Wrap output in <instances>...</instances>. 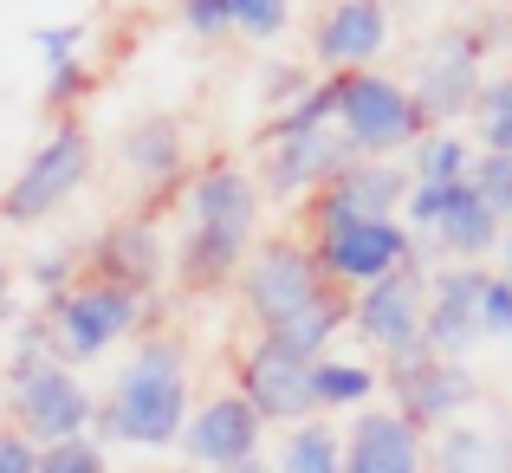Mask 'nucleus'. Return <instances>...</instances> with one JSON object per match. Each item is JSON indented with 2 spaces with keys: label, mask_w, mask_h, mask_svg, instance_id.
I'll return each mask as SVG.
<instances>
[{
  "label": "nucleus",
  "mask_w": 512,
  "mask_h": 473,
  "mask_svg": "<svg viewBox=\"0 0 512 473\" xmlns=\"http://www.w3.org/2000/svg\"><path fill=\"white\" fill-rule=\"evenodd\" d=\"M260 227V182L234 162H208L188 182V234L175 253V279L188 292H221L240 279Z\"/></svg>",
  "instance_id": "obj_1"
},
{
  "label": "nucleus",
  "mask_w": 512,
  "mask_h": 473,
  "mask_svg": "<svg viewBox=\"0 0 512 473\" xmlns=\"http://www.w3.org/2000/svg\"><path fill=\"white\" fill-rule=\"evenodd\" d=\"M98 448H169L188 428V357L175 337H143L137 357L117 370L111 396L91 415Z\"/></svg>",
  "instance_id": "obj_2"
},
{
  "label": "nucleus",
  "mask_w": 512,
  "mask_h": 473,
  "mask_svg": "<svg viewBox=\"0 0 512 473\" xmlns=\"http://www.w3.org/2000/svg\"><path fill=\"white\" fill-rule=\"evenodd\" d=\"M338 130L357 156L370 162H402L428 137V117L415 111L409 85L389 72H344L338 78Z\"/></svg>",
  "instance_id": "obj_3"
},
{
  "label": "nucleus",
  "mask_w": 512,
  "mask_h": 473,
  "mask_svg": "<svg viewBox=\"0 0 512 473\" xmlns=\"http://www.w3.org/2000/svg\"><path fill=\"white\" fill-rule=\"evenodd\" d=\"M383 389H389V409L415 428V435H441L448 422H461L467 409L480 402V376L474 363H454V357H435L428 344L415 350H396L383 357Z\"/></svg>",
  "instance_id": "obj_4"
},
{
  "label": "nucleus",
  "mask_w": 512,
  "mask_h": 473,
  "mask_svg": "<svg viewBox=\"0 0 512 473\" xmlns=\"http://www.w3.org/2000/svg\"><path fill=\"white\" fill-rule=\"evenodd\" d=\"M402 227L415 234V253H428V260L441 253V260H454V266L493 260V253H500V234H506V227L493 221V208L467 182H454V188H409Z\"/></svg>",
  "instance_id": "obj_5"
},
{
  "label": "nucleus",
  "mask_w": 512,
  "mask_h": 473,
  "mask_svg": "<svg viewBox=\"0 0 512 473\" xmlns=\"http://www.w3.org/2000/svg\"><path fill=\"white\" fill-rule=\"evenodd\" d=\"M480 85H487V52H480L474 26H448V33H435L415 52L409 98L428 117V130H454V117L474 111Z\"/></svg>",
  "instance_id": "obj_6"
},
{
  "label": "nucleus",
  "mask_w": 512,
  "mask_h": 473,
  "mask_svg": "<svg viewBox=\"0 0 512 473\" xmlns=\"http://www.w3.org/2000/svg\"><path fill=\"white\" fill-rule=\"evenodd\" d=\"M85 182H91V137H85V124H59L33 150V162L13 175V188L0 195V221L7 227H39L46 214H59Z\"/></svg>",
  "instance_id": "obj_7"
},
{
  "label": "nucleus",
  "mask_w": 512,
  "mask_h": 473,
  "mask_svg": "<svg viewBox=\"0 0 512 473\" xmlns=\"http://www.w3.org/2000/svg\"><path fill=\"white\" fill-rule=\"evenodd\" d=\"M234 286H240V305H247V318L260 331H279L286 318H299L312 299L331 292L305 240H266V247H253Z\"/></svg>",
  "instance_id": "obj_8"
},
{
  "label": "nucleus",
  "mask_w": 512,
  "mask_h": 473,
  "mask_svg": "<svg viewBox=\"0 0 512 473\" xmlns=\"http://www.w3.org/2000/svg\"><path fill=\"white\" fill-rule=\"evenodd\" d=\"M428 279H435V260L415 253V260L396 266L389 279L350 292V331H357L370 350H383V357L415 350L422 344V318H428Z\"/></svg>",
  "instance_id": "obj_9"
},
{
  "label": "nucleus",
  "mask_w": 512,
  "mask_h": 473,
  "mask_svg": "<svg viewBox=\"0 0 512 473\" xmlns=\"http://www.w3.org/2000/svg\"><path fill=\"white\" fill-rule=\"evenodd\" d=\"M312 260L325 273V286H338L350 299V292L389 279L396 266H409L415 234L402 221H350V227H331V234H312Z\"/></svg>",
  "instance_id": "obj_10"
},
{
  "label": "nucleus",
  "mask_w": 512,
  "mask_h": 473,
  "mask_svg": "<svg viewBox=\"0 0 512 473\" xmlns=\"http://www.w3.org/2000/svg\"><path fill=\"white\" fill-rule=\"evenodd\" d=\"M137 312H143V299L104 286V279H78L72 292H59V299L46 305L59 363H91L98 350H111L124 331H137Z\"/></svg>",
  "instance_id": "obj_11"
},
{
  "label": "nucleus",
  "mask_w": 512,
  "mask_h": 473,
  "mask_svg": "<svg viewBox=\"0 0 512 473\" xmlns=\"http://www.w3.org/2000/svg\"><path fill=\"white\" fill-rule=\"evenodd\" d=\"M98 415V396L85 389V376L72 363H52L33 383L13 389V428H20L33 448H59V441H78Z\"/></svg>",
  "instance_id": "obj_12"
},
{
  "label": "nucleus",
  "mask_w": 512,
  "mask_h": 473,
  "mask_svg": "<svg viewBox=\"0 0 512 473\" xmlns=\"http://www.w3.org/2000/svg\"><path fill=\"white\" fill-rule=\"evenodd\" d=\"M409 169L402 162H370L357 156L338 182H325L312 195V234H331V227L350 221H402V201H409Z\"/></svg>",
  "instance_id": "obj_13"
},
{
  "label": "nucleus",
  "mask_w": 512,
  "mask_h": 473,
  "mask_svg": "<svg viewBox=\"0 0 512 473\" xmlns=\"http://www.w3.org/2000/svg\"><path fill=\"white\" fill-rule=\"evenodd\" d=\"M487 279H493L487 266H435V279H428V318H422V344L435 357L467 363L474 344H487V318H480Z\"/></svg>",
  "instance_id": "obj_14"
},
{
  "label": "nucleus",
  "mask_w": 512,
  "mask_h": 473,
  "mask_svg": "<svg viewBox=\"0 0 512 473\" xmlns=\"http://www.w3.org/2000/svg\"><path fill=\"white\" fill-rule=\"evenodd\" d=\"M357 162V150L344 143V130L338 124H325V130H305V137H286V143H266V162H260V195H273V201H312L325 182H338V175Z\"/></svg>",
  "instance_id": "obj_15"
},
{
  "label": "nucleus",
  "mask_w": 512,
  "mask_h": 473,
  "mask_svg": "<svg viewBox=\"0 0 512 473\" xmlns=\"http://www.w3.org/2000/svg\"><path fill=\"white\" fill-rule=\"evenodd\" d=\"M91 279H104V286L130 292V299H150L156 286H163V234H156L150 214H117V221L98 227V240H91L85 253Z\"/></svg>",
  "instance_id": "obj_16"
},
{
  "label": "nucleus",
  "mask_w": 512,
  "mask_h": 473,
  "mask_svg": "<svg viewBox=\"0 0 512 473\" xmlns=\"http://www.w3.org/2000/svg\"><path fill=\"white\" fill-rule=\"evenodd\" d=\"M240 396L253 402V415L260 422H312L318 402H312V363L292 357V350H279L273 337H253V350L240 357Z\"/></svg>",
  "instance_id": "obj_17"
},
{
  "label": "nucleus",
  "mask_w": 512,
  "mask_h": 473,
  "mask_svg": "<svg viewBox=\"0 0 512 473\" xmlns=\"http://www.w3.org/2000/svg\"><path fill=\"white\" fill-rule=\"evenodd\" d=\"M260 415H253V402L240 396V389H227V396H208L201 409H188V428H182V454L195 467H247L260 461Z\"/></svg>",
  "instance_id": "obj_18"
},
{
  "label": "nucleus",
  "mask_w": 512,
  "mask_h": 473,
  "mask_svg": "<svg viewBox=\"0 0 512 473\" xmlns=\"http://www.w3.org/2000/svg\"><path fill=\"white\" fill-rule=\"evenodd\" d=\"M383 46H389V7L383 0H331L318 33H312V59L325 78L376 72Z\"/></svg>",
  "instance_id": "obj_19"
},
{
  "label": "nucleus",
  "mask_w": 512,
  "mask_h": 473,
  "mask_svg": "<svg viewBox=\"0 0 512 473\" xmlns=\"http://www.w3.org/2000/svg\"><path fill=\"white\" fill-rule=\"evenodd\" d=\"M344 473H428V435L396 409H363L344 435Z\"/></svg>",
  "instance_id": "obj_20"
},
{
  "label": "nucleus",
  "mask_w": 512,
  "mask_h": 473,
  "mask_svg": "<svg viewBox=\"0 0 512 473\" xmlns=\"http://www.w3.org/2000/svg\"><path fill=\"white\" fill-rule=\"evenodd\" d=\"M182 124L175 117H137V124L124 130V169H130V182L143 188V201H156V195H169L175 182H182Z\"/></svg>",
  "instance_id": "obj_21"
},
{
  "label": "nucleus",
  "mask_w": 512,
  "mask_h": 473,
  "mask_svg": "<svg viewBox=\"0 0 512 473\" xmlns=\"http://www.w3.org/2000/svg\"><path fill=\"white\" fill-rule=\"evenodd\" d=\"M428 473H512V428L448 422L428 435Z\"/></svg>",
  "instance_id": "obj_22"
},
{
  "label": "nucleus",
  "mask_w": 512,
  "mask_h": 473,
  "mask_svg": "<svg viewBox=\"0 0 512 473\" xmlns=\"http://www.w3.org/2000/svg\"><path fill=\"white\" fill-rule=\"evenodd\" d=\"M350 324V299L338 286L325 292V299H312L299 318H286L279 331H260V337H273L279 350H292V357H305V363H318V357H331V337H338Z\"/></svg>",
  "instance_id": "obj_23"
},
{
  "label": "nucleus",
  "mask_w": 512,
  "mask_h": 473,
  "mask_svg": "<svg viewBox=\"0 0 512 473\" xmlns=\"http://www.w3.org/2000/svg\"><path fill=\"white\" fill-rule=\"evenodd\" d=\"M402 169H409L415 188H454L474 169V143H467L461 130H428V137L402 156Z\"/></svg>",
  "instance_id": "obj_24"
},
{
  "label": "nucleus",
  "mask_w": 512,
  "mask_h": 473,
  "mask_svg": "<svg viewBox=\"0 0 512 473\" xmlns=\"http://www.w3.org/2000/svg\"><path fill=\"white\" fill-rule=\"evenodd\" d=\"M383 389V376L370 370V363H357V357H318L312 363V402H318V415L325 409H370V396Z\"/></svg>",
  "instance_id": "obj_25"
},
{
  "label": "nucleus",
  "mask_w": 512,
  "mask_h": 473,
  "mask_svg": "<svg viewBox=\"0 0 512 473\" xmlns=\"http://www.w3.org/2000/svg\"><path fill=\"white\" fill-rule=\"evenodd\" d=\"M273 473H344V435L331 422H299L286 441H279Z\"/></svg>",
  "instance_id": "obj_26"
},
{
  "label": "nucleus",
  "mask_w": 512,
  "mask_h": 473,
  "mask_svg": "<svg viewBox=\"0 0 512 473\" xmlns=\"http://www.w3.org/2000/svg\"><path fill=\"white\" fill-rule=\"evenodd\" d=\"M467 124H474V150L480 156H512V72H487Z\"/></svg>",
  "instance_id": "obj_27"
},
{
  "label": "nucleus",
  "mask_w": 512,
  "mask_h": 473,
  "mask_svg": "<svg viewBox=\"0 0 512 473\" xmlns=\"http://www.w3.org/2000/svg\"><path fill=\"white\" fill-rule=\"evenodd\" d=\"M59 363V344H52V324L46 312L39 318H13V344H7V389L33 383L39 370H52Z\"/></svg>",
  "instance_id": "obj_28"
},
{
  "label": "nucleus",
  "mask_w": 512,
  "mask_h": 473,
  "mask_svg": "<svg viewBox=\"0 0 512 473\" xmlns=\"http://www.w3.org/2000/svg\"><path fill=\"white\" fill-rule=\"evenodd\" d=\"M325 124H338V78H318L299 104H286V111L266 117V143L305 137V130H325Z\"/></svg>",
  "instance_id": "obj_29"
},
{
  "label": "nucleus",
  "mask_w": 512,
  "mask_h": 473,
  "mask_svg": "<svg viewBox=\"0 0 512 473\" xmlns=\"http://www.w3.org/2000/svg\"><path fill=\"white\" fill-rule=\"evenodd\" d=\"M467 188L493 208V221L512 227V156H480L474 150V169H467Z\"/></svg>",
  "instance_id": "obj_30"
},
{
  "label": "nucleus",
  "mask_w": 512,
  "mask_h": 473,
  "mask_svg": "<svg viewBox=\"0 0 512 473\" xmlns=\"http://www.w3.org/2000/svg\"><path fill=\"white\" fill-rule=\"evenodd\" d=\"M39 473H111V461L91 435H78V441H59V448H39Z\"/></svg>",
  "instance_id": "obj_31"
},
{
  "label": "nucleus",
  "mask_w": 512,
  "mask_h": 473,
  "mask_svg": "<svg viewBox=\"0 0 512 473\" xmlns=\"http://www.w3.org/2000/svg\"><path fill=\"white\" fill-rule=\"evenodd\" d=\"M234 26L253 39H279L292 26V0H234Z\"/></svg>",
  "instance_id": "obj_32"
},
{
  "label": "nucleus",
  "mask_w": 512,
  "mask_h": 473,
  "mask_svg": "<svg viewBox=\"0 0 512 473\" xmlns=\"http://www.w3.org/2000/svg\"><path fill=\"white\" fill-rule=\"evenodd\" d=\"M72 273H78V260H72L65 247H46V253H33V266H26V279H33V286L46 292V299H59V292H72V286H78Z\"/></svg>",
  "instance_id": "obj_33"
},
{
  "label": "nucleus",
  "mask_w": 512,
  "mask_h": 473,
  "mask_svg": "<svg viewBox=\"0 0 512 473\" xmlns=\"http://www.w3.org/2000/svg\"><path fill=\"white\" fill-rule=\"evenodd\" d=\"M85 85H91V65H85V59L46 65V104H52V111H72V104L85 98Z\"/></svg>",
  "instance_id": "obj_34"
},
{
  "label": "nucleus",
  "mask_w": 512,
  "mask_h": 473,
  "mask_svg": "<svg viewBox=\"0 0 512 473\" xmlns=\"http://www.w3.org/2000/svg\"><path fill=\"white\" fill-rule=\"evenodd\" d=\"M182 26H188L195 39L234 33V0H182Z\"/></svg>",
  "instance_id": "obj_35"
},
{
  "label": "nucleus",
  "mask_w": 512,
  "mask_h": 473,
  "mask_svg": "<svg viewBox=\"0 0 512 473\" xmlns=\"http://www.w3.org/2000/svg\"><path fill=\"white\" fill-rule=\"evenodd\" d=\"M312 85H318V78H312V72H299V65H273V72H260L266 111H286V104H299Z\"/></svg>",
  "instance_id": "obj_36"
},
{
  "label": "nucleus",
  "mask_w": 512,
  "mask_h": 473,
  "mask_svg": "<svg viewBox=\"0 0 512 473\" xmlns=\"http://www.w3.org/2000/svg\"><path fill=\"white\" fill-rule=\"evenodd\" d=\"M480 318H487V337L512 344V279H500V273L487 279V305H480Z\"/></svg>",
  "instance_id": "obj_37"
},
{
  "label": "nucleus",
  "mask_w": 512,
  "mask_h": 473,
  "mask_svg": "<svg viewBox=\"0 0 512 473\" xmlns=\"http://www.w3.org/2000/svg\"><path fill=\"white\" fill-rule=\"evenodd\" d=\"M0 473H39V448L20 428H0Z\"/></svg>",
  "instance_id": "obj_38"
},
{
  "label": "nucleus",
  "mask_w": 512,
  "mask_h": 473,
  "mask_svg": "<svg viewBox=\"0 0 512 473\" xmlns=\"http://www.w3.org/2000/svg\"><path fill=\"white\" fill-rule=\"evenodd\" d=\"M78 39H85L78 26H39V33H33V46L46 52V65H59V59H78Z\"/></svg>",
  "instance_id": "obj_39"
},
{
  "label": "nucleus",
  "mask_w": 512,
  "mask_h": 473,
  "mask_svg": "<svg viewBox=\"0 0 512 473\" xmlns=\"http://www.w3.org/2000/svg\"><path fill=\"white\" fill-rule=\"evenodd\" d=\"M500 279H512V227L500 234Z\"/></svg>",
  "instance_id": "obj_40"
},
{
  "label": "nucleus",
  "mask_w": 512,
  "mask_h": 473,
  "mask_svg": "<svg viewBox=\"0 0 512 473\" xmlns=\"http://www.w3.org/2000/svg\"><path fill=\"white\" fill-rule=\"evenodd\" d=\"M234 473H273V467H266V461H247V467H234Z\"/></svg>",
  "instance_id": "obj_41"
},
{
  "label": "nucleus",
  "mask_w": 512,
  "mask_h": 473,
  "mask_svg": "<svg viewBox=\"0 0 512 473\" xmlns=\"http://www.w3.org/2000/svg\"><path fill=\"white\" fill-rule=\"evenodd\" d=\"M7 279H13V273H7V260H0V299H7Z\"/></svg>",
  "instance_id": "obj_42"
}]
</instances>
